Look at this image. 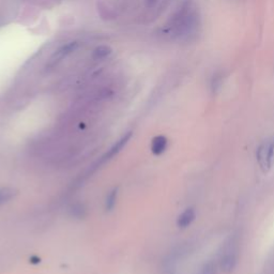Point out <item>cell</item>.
<instances>
[{
    "label": "cell",
    "mask_w": 274,
    "mask_h": 274,
    "mask_svg": "<svg viewBox=\"0 0 274 274\" xmlns=\"http://www.w3.org/2000/svg\"><path fill=\"white\" fill-rule=\"evenodd\" d=\"M172 29L178 37L189 38L196 35L199 27V16L194 7L186 4L179 11Z\"/></svg>",
    "instance_id": "1"
},
{
    "label": "cell",
    "mask_w": 274,
    "mask_h": 274,
    "mask_svg": "<svg viewBox=\"0 0 274 274\" xmlns=\"http://www.w3.org/2000/svg\"><path fill=\"white\" fill-rule=\"evenodd\" d=\"M238 260V250L237 246L234 242H230L227 248L225 249V252L223 253L222 259H221V266L222 269L225 272H232L235 265H237Z\"/></svg>",
    "instance_id": "2"
},
{
    "label": "cell",
    "mask_w": 274,
    "mask_h": 274,
    "mask_svg": "<svg viewBox=\"0 0 274 274\" xmlns=\"http://www.w3.org/2000/svg\"><path fill=\"white\" fill-rule=\"evenodd\" d=\"M78 42H76V41L69 42L65 45L61 46L58 49V51H56L53 54V56L51 58H49L47 67L48 68L55 67V65L58 64L60 61H62L64 58H67L69 55L75 52L76 49H78Z\"/></svg>",
    "instance_id": "3"
},
{
    "label": "cell",
    "mask_w": 274,
    "mask_h": 274,
    "mask_svg": "<svg viewBox=\"0 0 274 274\" xmlns=\"http://www.w3.org/2000/svg\"><path fill=\"white\" fill-rule=\"evenodd\" d=\"M257 158H258L259 165L264 171H268L272 166V140L262 144L257 152Z\"/></svg>",
    "instance_id": "4"
},
{
    "label": "cell",
    "mask_w": 274,
    "mask_h": 274,
    "mask_svg": "<svg viewBox=\"0 0 274 274\" xmlns=\"http://www.w3.org/2000/svg\"><path fill=\"white\" fill-rule=\"evenodd\" d=\"M195 220V211L193 209H186L178 217V226L180 228H185L190 226L192 222Z\"/></svg>",
    "instance_id": "5"
},
{
    "label": "cell",
    "mask_w": 274,
    "mask_h": 274,
    "mask_svg": "<svg viewBox=\"0 0 274 274\" xmlns=\"http://www.w3.org/2000/svg\"><path fill=\"white\" fill-rule=\"evenodd\" d=\"M167 147V139L164 136H157L152 141L151 145V150L155 155H161L164 151L166 150Z\"/></svg>",
    "instance_id": "6"
},
{
    "label": "cell",
    "mask_w": 274,
    "mask_h": 274,
    "mask_svg": "<svg viewBox=\"0 0 274 274\" xmlns=\"http://www.w3.org/2000/svg\"><path fill=\"white\" fill-rule=\"evenodd\" d=\"M112 48L107 45H100L97 48H95V51L92 53V58L95 60H103L107 58L109 55L112 54Z\"/></svg>",
    "instance_id": "7"
},
{
    "label": "cell",
    "mask_w": 274,
    "mask_h": 274,
    "mask_svg": "<svg viewBox=\"0 0 274 274\" xmlns=\"http://www.w3.org/2000/svg\"><path fill=\"white\" fill-rule=\"evenodd\" d=\"M130 137H131V133H128L127 135H124L121 139L118 140L116 144L114 145V147L112 148V149L108 151V156L107 157H113L115 155H117V153L125 146V144H127L128 140L130 139Z\"/></svg>",
    "instance_id": "8"
},
{
    "label": "cell",
    "mask_w": 274,
    "mask_h": 274,
    "mask_svg": "<svg viewBox=\"0 0 274 274\" xmlns=\"http://www.w3.org/2000/svg\"><path fill=\"white\" fill-rule=\"evenodd\" d=\"M15 195V191L10 188H3L0 189V205L4 204V202L9 201L11 198H13Z\"/></svg>",
    "instance_id": "9"
},
{
    "label": "cell",
    "mask_w": 274,
    "mask_h": 274,
    "mask_svg": "<svg viewBox=\"0 0 274 274\" xmlns=\"http://www.w3.org/2000/svg\"><path fill=\"white\" fill-rule=\"evenodd\" d=\"M116 198H117V190L112 191L106 198V209L111 211L113 208L116 205Z\"/></svg>",
    "instance_id": "10"
},
{
    "label": "cell",
    "mask_w": 274,
    "mask_h": 274,
    "mask_svg": "<svg viewBox=\"0 0 274 274\" xmlns=\"http://www.w3.org/2000/svg\"><path fill=\"white\" fill-rule=\"evenodd\" d=\"M201 274H215V267L210 262V264L205 266V268L201 271Z\"/></svg>",
    "instance_id": "11"
},
{
    "label": "cell",
    "mask_w": 274,
    "mask_h": 274,
    "mask_svg": "<svg viewBox=\"0 0 274 274\" xmlns=\"http://www.w3.org/2000/svg\"><path fill=\"white\" fill-rule=\"evenodd\" d=\"M156 1H157V0H147V3L151 5L153 3H156Z\"/></svg>",
    "instance_id": "12"
}]
</instances>
